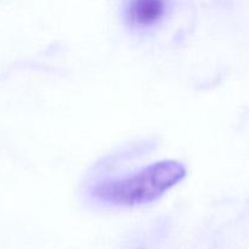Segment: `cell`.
<instances>
[{"mask_svg": "<svg viewBox=\"0 0 249 249\" xmlns=\"http://www.w3.org/2000/svg\"><path fill=\"white\" fill-rule=\"evenodd\" d=\"M186 175L177 160H160L125 177L105 179L92 185L89 194L96 202L113 207H136L162 197Z\"/></svg>", "mask_w": 249, "mask_h": 249, "instance_id": "cell-1", "label": "cell"}, {"mask_svg": "<svg viewBox=\"0 0 249 249\" xmlns=\"http://www.w3.org/2000/svg\"><path fill=\"white\" fill-rule=\"evenodd\" d=\"M167 10V0H129L124 14L131 28L148 29L164 18Z\"/></svg>", "mask_w": 249, "mask_h": 249, "instance_id": "cell-2", "label": "cell"}]
</instances>
